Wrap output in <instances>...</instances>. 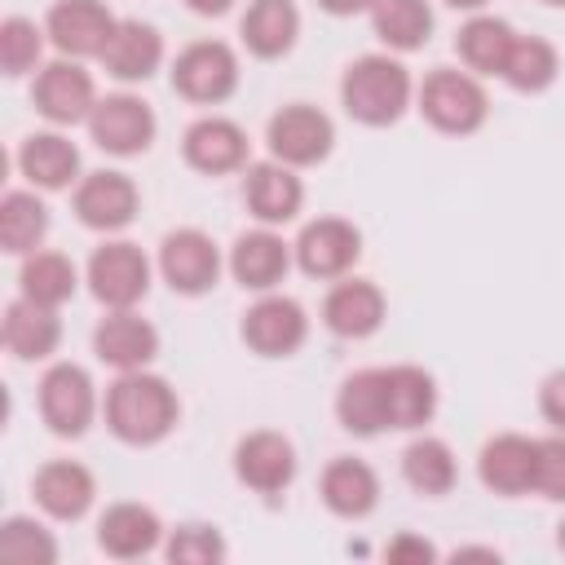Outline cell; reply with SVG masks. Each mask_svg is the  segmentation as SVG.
<instances>
[{
  "label": "cell",
  "mask_w": 565,
  "mask_h": 565,
  "mask_svg": "<svg viewBox=\"0 0 565 565\" xmlns=\"http://www.w3.org/2000/svg\"><path fill=\"white\" fill-rule=\"evenodd\" d=\"M106 428L128 441V446H154L177 428L181 402L177 388L163 375L141 371H119V380L106 388Z\"/></svg>",
  "instance_id": "obj_1"
},
{
  "label": "cell",
  "mask_w": 565,
  "mask_h": 565,
  "mask_svg": "<svg viewBox=\"0 0 565 565\" xmlns=\"http://www.w3.org/2000/svg\"><path fill=\"white\" fill-rule=\"evenodd\" d=\"M411 93H415L411 71L388 53H366V57L349 62V71L340 79L344 110L366 128L397 124L406 115V106H411Z\"/></svg>",
  "instance_id": "obj_2"
},
{
  "label": "cell",
  "mask_w": 565,
  "mask_h": 565,
  "mask_svg": "<svg viewBox=\"0 0 565 565\" xmlns=\"http://www.w3.org/2000/svg\"><path fill=\"white\" fill-rule=\"evenodd\" d=\"M419 115L437 128V132H450V137H468L486 124L490 115V97L481 88V79L472 71H433L424 84H419Z\"/></svg>",
  "instance_id": "obj_3"
},
{
  "label": "cell",
  "mask_w": 565,
  "mask_h": 565,
  "mask_svg": "<svg viewBox=\"0 0 565 565\" xmlns=\"http://www.w3.org/2000/svg\"><path fill=\"white\" fill-rule=\"evenodd\" d=\"M172 88L185 102L216 106L238 88V57L225 40H194L172 62Z\"/></svg>",
  "instance_id": "obj_4"
},
{
  "label": "cell",
  "mask_w": 565,
  "mask_h": 565,
  "mask_svg": "<svg viewBox=\"0 0 565 565\" xmlns=\"http://www.w3.org/2000/svg\"><path fill=\"white\" fill-rule=\"evenodd\" d=\"M40 415L57 437H84L97 415V388L84 366L57 362L40 380Z\"/></svg>",
  "instance_id": "obj_5"
},
{
  "label": "cell",
  "mask_w": 565,
  "mask_h": 565,
  "mask_svg": "<svg viewBox=\"0 0 565 565\" xmlns=\"http://www.w3.org/2000/svg\"><path fill=\"white\" fill-rule=\"evenodd\" d=\"M88 287L106 309H132L150 291V260L137 243H102L88 256Z\"/></svg>",
  "instance_id": "obj_6"
},
{
  "label": "cell",
  "mask_w": 565,
  "mask_h": 565,
  "mask_svg": "<svg viewBox=\"0 0 565 565\" xmlns=\"http://www.w3.org/2000/svg\"><path fill=\"white\" fill-rule=\"evenodd\" d=\"M88 124V137L106 150V154H141L150 141H154V110L137 97V93H110V97H97L93 115L84 119Z\"/></svg>",
  "instance_id": "obj_7"
},
{
  "label": "cell",
  "mask_w": 565,
  "mask_h": 565,
  "mask_svg": "<svg viewBox=\"0 0 565 565\" xmlns=\"http://www.w3.org/2000/svg\"><path fill=\"white\" fill-rule=\"evenodd\" d=\"M265 141H269V154H274V159L291 163V168H309V163H318V159L331 154L335 128H331V119H327L318 106L291 102V106H282V110L269 119Z\"/></svg>",
  "instance_id": "obj_8"
},
{
  "label": "cell",
  "mask_w": 565,
  "mask_h": 565,
  "mask_svg": "<svg viewBox=\"0 0 565 565\" xmlns=\"http://www.w3.org/2000/svg\"><path fill=\"white\" fill-rule=\"evenodd\" d=\"M291 252L309 278H344L362 256V234L344 216H318L300 230Z\"/></svg>",
  "instance_id": "obj_9"
},
{
  "label": "cell",
  "mask_w": 565,
  "mask_h": 565,
  "mask_svg": "<svg viewBox=\"0 0 565 565\" xmlns=\"http://www.w3.org/2000/svg\"><path fill=\"white\" fill-rule=\"evenodd\" d=\"M119 18L102 0H53L44 31L62 57H102Z\"/></svg>",
  "instance_id": "obj_10"
},
{
  "label": "cell",
  "mask_w": 565,
  "mask_h": 565,
  "mask_svg": "<svg viewBox=\"0 0 565 565\" xmlns=\"http://www.w3.org/2000/svg\"><path fill=\"white\" fill-rule=\"evenodd\" d=\"M159 274L181 296H203L221 278V252L203 230H172L159 243Z\"/></svg>",
  "instance_id": "obj_11"
},
{
  "label": "cell",
  "mask_w": 565,
  "mask_h": 565,
  "mask_svg": "<svg viewBox=\"0 0 565 565\" xmlns=\"http://www.w3.org/2000/svg\"><path fill=\"white\" fill-rule=\"evenodd\" d=\"M31 102L49 124H79L93 115L97 88H93V75L75 57H57V62L40 66V75L31 84Z\"/></svg>",
  "instance_id": "obj_12"
},
{
  "label": "cell",
  "mask_w": 565,
  "mask_h": 565,
  "mask_svg": "<svg viewBox=\"0 0 565 565\" xmlns=\"http://www.w3.org/2000/svg\"><path fill=\"white\" fill-rule=\"evenodd\" d=\"M305 335H309V318L291 296L260 291V300L243 313V340L260 358H287L305 344Z\"/></svg>",
  "instance_id": "obj_13"
},
{
  "label": "cell",
  "mask_w": 565,
  "mask_h": 565,
  "mask_svg": "<svg viewBox=\"0 0 565 565\" xmlns=\"http://www.w3.org/2000/svg\"><path fill=\"white\" fill-rule=\"evenodd\" d=\"M234 477L256 494H278L296 477V446L274 428H256L234 446Z\"/></svg>",
  "instance_id": "obj_14"
},
{
  "label": "cell",
  "mask_w": 565,
  "mask_h": 565,
  "mask_svg": "<svg viewBox=\"0 0 565 565\" xmlns=\"http://www.w3.org/2000/svg\"><path fill=\"white\" fill-rule=\"evenodd\" d=\"M181 154L194 172H207V177H221V172H234L247 163V132L225 119V115H203L185 128L181 137Z\"/></svg>",
  "instance_id": "obj_15"
},
{
  "label": "cell",
  "mask_w": 565,
  "mask_h": 565,
  "mask_svg": "<svg viewBox=\"0 0 565 565\" xmlns=\"http://www.w3.org/2000/svg\"><path fill=\"white\" fill-rule=\"evenodd\" d=\"M93 353L115 371H141L159 353V331L132 309H110L93 331Z\"/></svg>",
  "instance_id": "obj_16"
},
{
  "label": "cell",
  "mask_w": 565,
  "mask_h": 565,
  "mask_svg": "<svg viewBox=\"0 0 565 565\" xmlns=\"http://www.w3.org/2000/svg\"><path fill=\"white\" fill-rule=\"evenodd\" d=\"M243 199L252 207V216L260 225H282L300 212L305 203V185L296 177L291 163L282 159H265V163H252L247 168V181H243Z\"/></svg>",
  "instance_id": "obj_17"
},
{
  "label": "cell",
  "mask_w": 565,
  "mask_h": 565,
  "mask_svg": "<svg viewBox=\"0 0 565 565\" xmlns=\"http://www.w3.org/2000/svg\"><path fill=\"white\" fill-rule=\"evenodd\" d=\"M75 216L88 230H124L137 216V185L124 172H88L75 185Z\"/></svg>",
  "instance_id": "obj_18"
},
{
  "label": "cell",
  "mask_w": 565,
  "mask_h": 565,
  "mask_svg": "<svg viewBox=\"0 0 565 565\" xmlns=\"http://www.w3.org/2000/svg\"><path fill=\"white\" fill-rule=\"evenodd\" d=\"M534 459H539V441L521 437V433H499L481 446L477 455V472L486 481V490L494 494H525L534 490Z\"/></svg>",
  "instance_id": "obj_19"
},
{
  "label": "cell",
  "mask_w": 565,
  "mask_h": 565,
  "mask_svg": "<svg viewBox=\"0 0 565 565\" xmlns=\"http://www.w3.org/2000/svg\"><path fill=\"white\" fill-rule=\"evenodd\" d=\"M322 322L344 340H362L384 322V291L366 278H335V287L322 300Z\"/></svg>",
  "instance_id": "obj_20"
},
{
  "label": "cell",
  "mask_w": 565,
  "mask_h": 565,
  "mask_svg": "<svg viewBox=\"0 0 565 565\" xmlns=\"http://www.w3.org/2000/svg\"><path fill=\"white\" fill-rule=\"evenodd\" d=\"M31 494H35V503H40L49 516H57V521H79V516L93 508L97 481H93V472H88L84 463H75V459H49V463L35 472Z\"/></svg>",
  "instance_id": "obj_21"
},
{
  "label": "cell",
  "mask_w": 565,
  "mask_h": 565,
  "mask_svg": "<svg viewBox=\"0 0 565 565\" xmlns=\"http://www.w3.org/2000/svg\"><path fill=\"white\" fill-rule=\"evenodd\" d=\"M163 62V35L141 22V18H119L110 44L102 49V66L124 79V84H137V79H150Z\"/></svg>",
  "instance_id": "obj_22"
},
{
  "label": "cell",
  "mask_w": 565,
  "mask_h": 565,
  "mask_svg": "<svg viewBox=\"0 0 565 565\" xmlns=\"http://www.w3.org/2000/svg\"><path fill=\"white\" fill-rule=\"evenodd\" d=\"M287 269H291V247L269 225L252 230V234H238L234 247H230V274L247 291H274Z\"/></svg>",
  "instance_id": "obj_23"
},
{
  "label": "cell",
  "mask_w": 565,
  "mask_h": 565,
  "mask_svg": "<svg viewBox=\"0 0 565 565\" xmlns=\"http://www.w3.org/2000/svg\"><path fill=\"white\" fill-rule=\"evenodd\" d=\"M159 539H163V525L146 503H110L97 521V547L115 561L146 556L159 547Z\"/></svg>",
  "instance_id": "obj_24"
},
{
  "label": "cell",
  "mask_w": 565,
  "mask_h": 565,
  "mask_svg": "<svg viewBox=\"0 0 565 565\" xmlns=\"http://www.w3.org/2000/svg\"><path fill=\"white\" fill-rule=\"evenodd\" d=\"M318 490H322V503L335 516H344V521H358V516H366L380 503V477H375V468L362 463V459H349V455H340V459H331L322 468Z\"/></svg>",
  "instance_id": "obj_25"
},
{
  "label": "cell",
  "mask_w": 565,
  "mask_h": 565,
  "mask_svg": "<svg viewBox=\"0 0 565 565\" xmlns=\"http://www.w3.org/2000/svg\"><path fill=\"white\" fill-rule=\"evenodd\" d=\"M384 406L388 428H424L437 411V380L424 366H384Z\"/></svg>",
  "instance_id": "obj_26"
},
{
  "label": "cell",
  "mask_w": 565,
  "mask_h": 565,
  "mask_svg": "<svg viewBox=\"0 0 565 565\" xmlns=\"http://www.w3.org/2000/svg\"><path fill=\"white\" fill-rule=\"evenodd\" d=\"M4 349L22 362H40L57 349L62 340V322H57V309L49 305H35L26 296H18L9 309H4Z\"/></svg>",
  "instance_id": "obj_27"
},
{
  "label": "cell",
  "mask_w": 565,
  "mask_h": 565,
  "mask_svg": "<svg viewBox=\"0 0 565 565\" xmlns=\"http://www.w3.org/2000/svg\"><path fill=\"white\" fill-rule=\"evenodd\" d=\"M335 419L340 428L358 433V437H375L388 428V406H384V366L371 371H353L340 393H335Z\"/></svg>",
  "instance_id": "obj_28"
},
{
  "label": "cell",
  "mask_w": 565,
  "mask_h": 565,
  "mask_svg": "<svg viewBox=\"0 0 565 565\" xmlns=\"http://www.w3.org/2000/svg\"><path fill=\"white\" fill-rule=\"evenodd\" d=\"M238 31H243L247 53H256L265 62L282 57V53H291V44L300 35V9L291 0H252Z\"/></svg>",
  "instance_id": "obj_29"
},
{
  "label": "cell",
  "mask_w": 565,
  "mask_h": 565,
  "mask_svg": "<svg viewBox=\"0 0 565 565\" xmlns=\"http://www.w3.org/2000/svg\"><path fill=\"white\" fill-rule=\"evenodd\" d=\"M18 168L35 190H66L79 177V150L62 132H31L18 150Z\"/></svg>",
  "instance_id": "obj_30"
},
{
  "label": "cell",
  "mask_w": 565,
  "mask_h": 565,
  "mask_svg": "<svg viewBox=\"0 0 565 565\" xmlns=\"http://www.w3.org/2000/svg\"><path fill=\"white\" fill-rule=\"evenodd\" d=\"M512 40H516V31H512L503 18H494V13H472V18L459 26L455 49H459V57H463V66H468L472 75H499L503 62H508Z\"/></svg>",
  "instance_id": "obj_31"
},
{
  "label": "cell",
  "mask_w": 565,
  "mask_h": 565,
  "mask_svg": "<svg viewBox=\"0 0 565 565\" xmlns=\"http://www.w3.org/2000/svg\"><path fill=\"white\" fill-rule=\"evenodd\" d=\"M371 26L380 44H388L393 53H411V49H424L433 35V9L428 0H375Z\"/></svg>",
  "instance_id": "obj_32"
},
{
  "label": "cell",
  "mask_w": 565,
  "mask_h": 565,
  "mask_svg": "<svg viewBox=\"0 0 565 565\" xmlns=\"http://www.w3.org/2000/svg\"><path fill=\"white\" fill-rule=\"evenodd\" d=\"M44 234H49V207L31 190H9L0 199V243H4V252L31 256V252H40Z\"/></svg>",
  "instance_id": "obj_33"
},
{
  "label": "cell",
  "mask_w": 565,
  "mask_h": 565,
  "mask_svg": "<svg viewBox=\"0 0 565 565\" xmlns=\"http://www.w3.org/2000/svg\"><path fill=\"white\" fill-rule=\"evenodd\" d=\"M75 282H79V274H75L71 256H62V252H31L18 269L22 296L35 305H49V309L66 305L75 296Z\"/></svg>",
  "instance_id": "obj_34"
},
{
  "label": "cell",
  "mask_w": 565,
  "mask_h": 565,
  "mask_svg": "<svg viewBox=\"0 0 565 565\" xmlns=\"http://www.w3.org/2000/svg\"><path fill=\"white\" fill-rule=\"evenodd\" d=\"M402 477L419 494H446L455 486V477H459L455 450L441 437H419V441H411L402 450Z\"/></svg>",
  "instance_id": "obj_35"
},
{
  "label": "cell",
  "mask_w": 565,
  "mask_h": 565,
  "mask_svg": "<svg viewBox=\"0 0 565 565\" xmlns=\"http://www.w3.org/2000/svg\"><path fill=\"white\" fill-rule=\"evenodd\" d=\"M556 71H561V57H556V49H552L543 35H516L499 75H503L516 93H543V88L556 79Z\"/></svg>",
  "instance_id": "obj_36"
},
{
  "label": "cell",
  "mask_w": 565,
  "mask_h": 565,
  "mask_svg": "<svg viewBox=\"0 0 565 565\" xmlns=\"http://www.w3.org/2000/svg\"><path fill=\"white\" fill-rule=\"evenodd\" d=\"M0 556L18 561V565H49V561H57V543H53V534L40 521L9 516L0 525Z\"/></svg>",
  "instance_id": "obj_37"
},
{
  "label": "cell",
  "mask_w": 565,
  "mask_h": 565,
  "mask_svg": "<svg viewBox=\"0 0 565 565\" xmlns=\"http://www.w3.org/2000/svg\"><path fill=\"white\" fill-rule=\"evenodd\" d=\"M44 35L49 31H40L31 18H4L0 22V66H4V75H26L35 62H40V49H44Z\"/></svg>",
  "instance_id": "obj_38"
},
{
  "label": "cell",
  "mask_w": 565,
  "mask_h": 565,
  "mask_svg": "<svg viewBox=\"0 0 565 565\" xmlns=\"http://www.w3.org/2000/svg\"><path fill=\"white\" fill-rule=\"evenodd\" d=\"M163 552H168V561H177V565H216V561H225V539H221L216 525L190 521V525H177V530H172V539H168Z\"/></svg>",
  "instance_id": "obj_39"
},
{
  "label": "cell",
  "mask_w": 565,
  "mask_h": 565,
  "mask_svg": "<svg viewBox=\"0 0 565 565\" xmlns=\"http://www.w3.org/2000/svg\"><path fill=\"white\" fill-rule=\"evenodd\" d=\"M534 490L543 499L565 503V433L539 437V459H534Z\"/></svg>",
  "instance_id": "obj_40"
},
{
  "label": "cell",
  "mask_w": 565,
  "mask_h": 565,
  "mask_svg": "<svg viewBox=\"0 0 565 565\" xmlns=\"http://www.w3.org/2000/svg\"><path fill=\"white\" fill-rule=\"evenodd\" d=\"M539 411H543V419H547L556 433H565V366L543 380V388H539Z\"/></svg>",
  "instance_id": "obj_41"
},
{
  "label": "cell",
  "mask_w": 565,
  "mask_h": 565,
  "mask_svg": "<svg viewBox=\"0 0 565 565\" xmlns=\"http://www.w3.org/2000/svg\"><path fill=\"white\" fill-rule=\"evenodd\" d=\"M384 556H388V561H397V565H406V561H419V565H424V561H433L437 552H433V543H428V539H415V534H397V539L384 547Z\"/></svg>",
  "instance_id": "obj_42"
},
{
  "label": "cell",
  "mask_w": 565,
  "mask_h": 565,
  "mask_svg": "<svg viewBox=\"0 0 565 565\" xmlns=\"http://www.w3.org/2000/svg\"><path fill=\"white\" fill-rule=\"evenodd\" d=\"M327 13H335V18H349V13H371V4L375 0H318Z\"/></svg>",
  "instance_id": "obj_43"
},
{
  "label": "cell",
  "mask_w": 565,
  "mask_h": 565,
  "mask_svg": "<svg viewBox=\"0 0 565 565\" xmlns=\"http://www.w3.org/2000/svg\"><path fill=\"white\" fill-rule=\"evenodd\" d=\"M230 4L234 0H185V9L199 18H221V13H230Z\"/></svg>",
  "instance_id": "obj_44"
},
{
  "label": "cell",
  "mask_w": 565,
  "mask_h": 565,
  "mask_svg": "<svg viewBox=\"0 0 565 565\" xmlns=\"http://www.w3.org/2000/svg\"><path fill=\"white\" fill-rule=\"evenodd\" d=\"M450 9H468V13H481L486 9V0H446Z\"/></svg>",
  "instance_id": "obj_45"
},
{
  "label": "cell",
  "mask_w": 565,
  "mask_h": 565,
  "mask_svg": "<svg viewBox=\"0 0 565 565\" xmlns=\"http://www.w3.org/2000/svg\"><path fill=\"white\" fill-rule=\"evenodd\" d=\"M556 543H561V552H565V516H561V525H556Z\"/></svg>",
  "instance_id": "obj_46"
},
{
  "label": "cell",
  "mask_w": 565,
  "mask_h": 565,
  "mask_svg": "<svg viewBox=\"0 0 565 565\" xmlns=\"http://www.w3.org/2000/svg\"><path fill=\"white\" fill-rule=\"evenodd\" d=\"M543 4H552V9H565V0H543Z\"/></svg>",
  "instance_id": "obj_47"
}]
</instances>
